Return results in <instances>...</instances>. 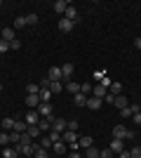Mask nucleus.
<instances>
[{"instance_id":"nucleus-33","label":"nucleus","mask_w":141,"mask_h":158,"mask_svg":"<svg viewBox=\"0 0 141 158\" xmlns=\"http://www.w3.org/2000/svg\"><path fill=\"white\" fill-rule=\"evenodd\" d=\"M80 92L89 97V94H92V83H82V85H80Z\"/></svg>"},{"instance_id":"nucleus-19","label":"nucleus","mask_w":141,"mask_h":158,"mask_svg":"<svg viewBox=\"0 0 141 158\" xmlns=\"http://www.w3.org/2000/svg\"><path fill=\"white\" fill-rule=\"evenodd\" d=\"M115 106H118V109H127V97H125V94H118V97H115V102H113Z\"/></svg>"},{"instance_id":"nucleus-27","label":"nucleus","mask_w":141,"mask_h":158,"mask_svg":"<svg viewBox=\"0 0 141 158\" xmlns=\"http://www.w3.org/2000/svg\"><path fill=\"white\" fill-rule=\"evenodd\" d=\"M28 125L24 123V120H14V132H26Z\"/></svg>"},{"instance_id":"nucleus-8","label":"nucleus","mask_w":141,"mask_h":158,"mask_svg":"<svg viewBox=\"0 0 141 158\" xmlns=\"http://www.w3.org/2000/svg\"><path fill=\"white\" fill-rule=\"evenodd\" d=\"M64 19H68V21H73V24H75V21L80 19V14H78V10H75V7H73V5H68V10H66V14H64Z\"/></svg>"},{"instance_id":"nucleus-16","label":"nucleus","mask_w":141,"mask_h":158,"mask_svg":"<svg viewBox=\"0 0 141 158\" xmlns=\"http://www.w3.org/2000/svg\"><path fill=\"white\" fill-rule=\"evenodd\" d=\"M0 125H2V132H12V130H14V118H10V116H7V118L0 120Z\"/></svg>"},{"instance_id":"nucleus-28","label":"nucleus","mask_w":141,"mask_h":158,"mask_svg":"<svg viewBox=\"0 0 141 158\" xmlns=\"http://www.w3.org/2000/svg\"><path fill=\"white\" fill-rule=\"evenodd\" d=\"M111 94H113V97L122 94V85H120V83H111Z\"/></svg>"},{"instance_id":"nucleus-31","label":"nucleus","mask_w":141,"mask_h":158,"mask_svg":"<svg viewBox=\"0 0 141 158\" xmlns=\"http://www.w3.org/2000/svg\"><path fill=\"white\" fill-rule=\"evenodd\" d=\"M38 144H40L42 149H45V151H49V149H52V139H49V137H42L40 142H38Z\"/></svg>"},{"instance_id":"nucleus-30","label":"nucleus","mask_w":141,"mask_h":158,"mask_svg":"<svg viewBox=\"0 0 141 158\" xmlns=\"http://www.w3.org/2000/svg\"><path fill=\"white\" fill-rule=\"evenodd\" d=\"M10 142H12V144L17 146V144L21 142V132H14V130H12V132H10Z\"/></svg>"},{"instance_id":"nucleus-42","label":"nucleus","mask_w":141,"mask_h":158,"mask_svg":"<svg viewBox=\"0 0 141 158\" xmlns=\"http://www.w3.org/2000/svg\"><path fill=\"white\" fill-rule=\"evenodd\" d=\"M21 47V40H12V43H10V50H19Z\"/></svg>"},{"instance_id":"nucleus-1","label":"nucleus","mask_w":141,"mask_h":158,"mask_svg":"<svg viewBox=\"0 0 141 158\" xmlns=\"http://www.w3.org/2000/svg\"><path fill=\"white\" fill-rule=\"evenodd\" d=\"M24 123H26V125H38V123H40V113H38V109H31V111L26 113Z\"/></svg>"},{"instance_id":"nucleus-35","label":"nucleus","mask_w":141,"mask_h":158,"mask_svg":"<svg viewBox=\"0 0 141 158\" xmlns=\"http://www.w3.org/2000/svg\"><path fill=\"white\" fill-rule=\"evenodd\" d=\"M10 144V132H0V146Z\"/></svg>"},{"instance_id":"nucleus-21","label":"nucleus","mask_w":141,"mask_h":158,"mask_svg":"<svg viewBox=\"0 0 141 158\" xmlns=\"http://www.w3.org/2000/svg\"><path fill=\"white\" fill-rule=\"evenodd\" d=\"M52 151L64 156V153H66V144H64V142H57V144H52Z\"/></svg>"},{"instance_id":"nucleus-39","label":"nucleus","mask_w":141,"mask_h":158,"mask_svg":"<svg viewBox=\"0 0 141 158\" xmlns=\"http://www.w3.org/2000/svg\"><path fill=\"white\" fill-rule=\"evenodd\" d=\"M99 158H113V151H111V149H104V151H99Z\"/></svg>"},{"instance_id":"nucleus-4","label":"nucleus","mask_w":141,"mask_h":158,"mask_svg":"<svg viewBox=\"0 0 141 158\" xmlns=\"http://www.w3.org/2000/svg\"><path fill=\"white\" fill-rule=\"evenodd\" d=\"M78 132H71V130H66V132H61V142H64V144H75V142H78Z\"/></svg>"},{"instance_id":"nucleus-11","label":"nucleus","mask_w":141,"mask_h":158,"mask_svg":"<svg viewBox=\"0 0 141 158\" xmlns=\"http://www.w3.org/2000/svg\"><path fill=\"white\" fill-rule=\"evenodd\" d=\"M101 104H104V99H99V97H87V106L92 109V111H99Z\"/></svg>"},{"instance_id":"nucleus-13","label":"nucleus","mask_w":141,"mask_h":158,"mask_svg":"<svg viewBox=\"0 0 141 158\" xmlns=\"http://www.w3.org/2000/svg\"><path fill=\"white\" fill-rule=\"evenodd\" d=\"M24 102H26L31 109H38V106H40V97H38V94H26V99H24Z\"/></svg>"},{"instance_id":"nucleus-18","label":"nucleus","mask_w":141,"mask_h":158,"mask_svg":"<svg viewBox=\"0 0 141 158\" xmlns=\"http://www.w3.org/2000/svg\"><path fill=\"white\" fill-rule=\"evenodd\" d=\"M2 158H19V153H17L14 146H5L2 149Z\"/></svg>"},{"instance_id":"nucleus-26","label":"nucleus","mask_w":141,"mask_h":158,"mask_svg":"<svg viewBox=\"0 0 141 158\" xmlns=\"http://www.w3.org/2000/svg\"><path fill=\"white\" fill-rule=\"evenodd\" d=\"M92 146V137H80V142H78V149H89Z\"/></svg>"},{"instance_id":"nucleus-45","label":"nucleus","mask_w":141,"mask_h":158,"mask_svg":"<svg viewBox=\"0 0 141 158\" xmlns=\"http://www.w3.org/2000/svg\"><path fill=\"white\" fill-rule=\"evenodd\" d=\"M132 120H134V123H139V125H141V111H139V113H134V116H132Z\"/></svg>"},{"instance_id":"nucleus-17","label":"nucleus","mask_w":141,"mask_h":158,"mask_svg":"<svg viewBox=\"0 0 141 158\" xmlns=\"http://www.w3.org/2000/svg\"><path fill=\"white\" fill-rule=\"evenodd\" d=\"M38 127H40V132H49L52 130V118H40Z\"/></svg>"},{"instance_id":"nucleus-14","label":"nucleus","mask_w":141,"mask_h":158,"mask_svg":"<svg viewBox=\"0 0 141 158\" xmlns=\"http://www.w3.org/2000/svg\"><path fill=\"white\" fill-rule=\"evenodd\" d=\"M0 38H2V40H7V43L17 40V38H14V28H0Z\"/></svg>"},{"instance_id":"nucleus-43","label":"nucleus","mask_w":141,"mask_h":158,"mask_svg":"<svg viewBox=\"0 0 141 158\" xmlns=\"http://www.w3.org/2000/svg\"><path fill=\"white\" fill-rule=\"evenodd\" d=\"M99 85H104V87H106V90H108V87H111V80H108V76H106V78H101V80H99Z\"/></svg>"},{"instance_id":"nucleus-50","label":"nucleus","mask_w":141,"mask_h":158,"mask_svg":"<svg viewBox=\"0 0 141 158\" xmlns=\"http://www.w3.org/2000/svg\"><path fill=\"white\" fill-rule=\"evenodd\" d=\"M21 158H33V156H21Z\"/></svg>"},{"instance_id":"nucleus-2","label":"nucleus","mask_w":141,"mask_h":158,"mask_svg":"<svg viewBox=\"0 0 141 158\" xmlns=\"http://www.w3.org/2000/svg\"><path fill=\"white\" fill-rule=\"evenodd\" d=\"M66 127H68V120L66 118H52V130L54 132H66Z\"/></svg>"},{"instance_id":"nucleus-37","label":"nucleus","mask_w":141,"mask_h":158,"mask_svg":"<svg viewBox=\"0 0 141 158\" xmlns=\"http://www.w3.org/2000/svg\"><path fill=\"white\" fill-rule=\"evenodd\" d=\"M5 52H10V43L0 38V54H5Z\"/></svg>"},{"instance_id":"nucleus-36","label":"nucleus","mask_w":141,"mask_h":158,"mask_svg":"<svg viewBox=\"0 0 141 158\" xmlns=\"http://www.w3.org/2000/svg\"><path fill=\"white\" fill-rule=\"evenodd\" d=\"M26 26V17H17L14 19V28H24Z\"/></svg>"},{"instance_id":"nucleus-41","label":"nucleus","mask_w":141,"mask_h":158,"mask_svg":"<svg viewBox=\"0 0 141 158\" xmlns=\"http://www.w3.org/2000/svg\"><path fill=\"white\" fill-rule=\"evenodd\" d=\"M120 116H122V118H132V111H129V106H127V109H120Z\"/></svg>"},{"instance_id":"nucleus-3","label":"nucleus","mask_w":141,"mask_h":158,"mask_svg":"<svg viewBox=\"0 0 141 158\" xmlns=\"http://www.w3.org/2000/svg\"><path fill=\"white\" fill-rule=\"evenodd\" d=\"M38 113H40V118H52V104L49 102H40Z\"/></svg>"},{"instance_id":"nucleus-44","label":"nucleus","mask_w":141,"mask_h":158,"mask_svg":"<svg viewBox=\"0 0 141 158\" xmlns=\"http://www.w3.org/2000/svg\"><path fill=\"white\" fill-rule=\"evenodd\" d=\"M104 102H108V104H113V102H115V97H113V94H111V92H108L106 97H104Z\"/></svg>"},{"instance_id":"nucleus-6","label":"nucleus","mask_w":141,"mask_h":158,"mask_svg":"<svg viewBox=\"0 0 141 158\" xmlns=\"http://www.w3.org/2000/svg\"><path fill=\"white\" fill-rule=\"evenodd\" d=\"M108 149L113 151V156H118L120 151H125V142H122V139H113V142L108 144Z\"/></svg>"},{"instance_id":"nucleus-5","label":"nucleus","mask_w":141,"mask_h":158,"mask_svg":"<svg viewBox=\"0 0 141 158\" xmlns=\"http://www.w3.org/2000/svg\"><path fill=\"white\" fill-rule=\"evenodd\" d=\"M49 80H54V83H64V76H61V66H52L49 69V76H47Z\"/></svg>"},{"instance_id":"nucleus-23","label":"nucleus","mask_w":141,"mask_h":158,"mask_svg":"<svg viewBox=\"0 0 141 158\" xmlns=\"http://www.w3.org/2000/svg\"><path fill=\"white\" fill-rule=\"evenodd\" d=\"M64 87H66V90H68L71 94H78V92H80V85H78V83H71V80H68V83H66Z\"/></svg>"},{"instance_id":"nucleus-38","label":"nucleus","mask_w":141,"mask_h":158,"mask_svg":"<svg viewBox=\"0 0 141 158\" xmlns=\"http://www.w3.org/2000/svg\"><path fill=\"white\" fill-rule=\"evenodd\" d=\"M129 156H132V158H141V146H134V149H129Z\"/></svg>"},{"instance_id":"nucleus-48","label":"nucleus","mask_w":141,"mask_h":158,"mask_svg":"<svg viewBox=\"0 0 141 158\" xmlns=\"http://www.w3.org/2000/svg\"><path fill=\"white\" fill-rule=\"evenodd\" d=\"M134 47H136V50H141V35H139V38H134Z\"/></svg>"},{"instance_id":"nucleus-32","label":"nucleus","mask_w":141,"mask_h":158,"mask_svg":"<svg viewBox=\"0 0 141 158\" xmlns=\"http://www.w3.org/2000/svg\"><path fill=\"white\" fill-rule=\"evenodd\" d=\"M38 24V14H26V26H35Z\"/></svg>"},{"instance_id":"nucleus-10","label":"nucleus","mask_w":141,"mask_h":158,"mask_svg":"<svg viewBox=\"0 0 141 158\" xmlns=\"http://www.w3.org/2000/svg\"><path fill=\"white\" fill-rule=\"evenodd\" d=\"M73 69H75L73 64H64V66H61V76H64V83H68V80H71V76H73Z\"/></svg>"},{"instance_id":"nucleus-46","label":"nucleus","mask_w":141,"mask_h":158,"mask_svg":"<svg viewBox=\"0 0 141 158\" xmlns=\"http://www.w3.org/2000/svg\"><path fill=\"white\" fill-rule=\"evenodd\" d=\"M118 158H132V156H129V151L125 149V151H120V153H118Z\"/></svg>"},{"instance_id":"nucleus-7","label":"nucleus","mask_w":141,"mask_h":158,"mask_svg":"<svg viewBox=\"0 0 141 158\" xmlns=\"http://www.w3.org/2000/svg\"><path fill=\"white\" fill-rule=\"evenodd\" d=\"M113 139H122V142H125V139H127V127L125 125H115L113 127Z\"/></svg>"},{"instance_id":"nucleus-15","label":"nucleus","mask_w":141,"mask_h":158,"mask_svg":"<svg viewBox=\"0 0 141 158\" xmlns=\"http://www.w3.org/2000/svg\"><path fill=\"white\" fill-rule=\"evenodd\" d=\"M59 31H61V33H71V31H73V21H68V19H64V17H61Z\"/></svg>"},{"instance_id":"nucleus-25","label":"nucleus","mask_w":141,"mask_h":158,"mask_svg":"<svg viewBox=\"0 0 141 158\" xmlns=\"http://www.w3.org/2000/svg\"><path fill=\"white\" fill-rule=\"evenodd\" d=\"M28 135H31V137H33V139H38V137H40V135H42V132H40V127H38V125H28Z\"/></svg>"},{"instance_id":"nucleus-49","label":"nucleus","mask_w":141,"mask_h":158,"mask_svg":"<svg viewBox=\"0 0 141 158\" xmlns=\"http://www.w3.org/2000/svg\"><path fill=\"white\" fill-rule=\"evenodd\" d=\"M71 158H82V156H80V153H73V156H71Z\"/></svg>"},{"instance_id":"nucleus-34","label":"nucleus","mask_w":141,"mask_h":158,"mask_svg":"<svg viewBox=\"0 0 141 158\" xmlns=\"http://www.w3.org/2000/svg\"><path fill=\"white\" fill-rule=\"evenodd\" d=\"M38 97H40V102H49V99H52V92H49V90H40Z\"/></svg>"},{"instance_id":"nucleus-9","label":"nucleus","mask_w":141,"mask_h":158,"mask_svg":"<svg viewBox=\"0 0 141 158\" xmlns=\"http://www.w3.org/2000/svg\"><path fill=\"white\" fill-rule=\"evenodd\" d=\"M68 5H71V2H66V0H57V2L52 5V10H54V12H59V14H66Z\"/></svg>"},{"instance_id":"nucleus-22","label":"nucleus","mask_w":141,"mask_h":158,"mask_svg":"<svg viewBox=\"0 0 141 158\" xmlns=\"http://www.w3.org/2000/svg\"><path fill=\"white\" fill-rule=\"evenodd\" d=\"M26 94H40V85H38V83H28L26 85Z\"/></svg>"},{"instance_id":"nucleus-29","label":"nucleus","mask_w":141,"mask_h":158,"mask_svg":"<svg viewBox=\"0 0 141 158\" xmlns=\"http://www.w3.org/2000/svg\"><path fill=\"white\" fill-rule=\"evenodd\" d=\"M85 158H99V149H94V146L85 149Z\"/></svg>"},{"instance_id":"nucleus-47","label":"nucleus","mask_w":141,"mask_h":158,"mask_svg":"<svg viewBox=\"0 0 141 158\" xmlns=\"http://www.w3.org/2000/svg\"><path fill=\"white\" fill-rule=\"evenodd\" d=\"M94 78L101 80V78H106V73H104V71H96V73H94Z\"/></svg>"},{"instance_id":"nucleus-12","label":"nucleus","mask_w":141,"mask_h":158,"mask_svg":"<svg viewBox=\"0 0 141 158\" xmlns=\"http://www.w3.org/2000/svg\"><path fill=\"white\" fill-rule=\"evenodd\" d=\"M108 94V90L104 85H92V97H99V99H104Z\"/></svg>"},{"instance_id":"nucleus-52","label":"nucleus","mask_w":141,"mask_h":158,"mask_svg":"<svg viewBox=\"0 0 141 158\" xmlns=\"http://www.w3.org/2000/svg\"><path fill=\"white\" fill-rule=\"evenodd\" d=\"M113 158H118V156H113Z\"/></svg>"},{"instance_id":"nucleus-51","label":"nucleus","mask_w":141,"mask_h":158,"mask_svg":"<svg viewBox=\"0 0 141 158\" xmlns=\"http://www.w3.org/2000/svg\"><path fill=\"white\" fill-rule=\"evenodd\" d=\"M0 92H2V83H0Z\"/></svg>"},{"instance_id":"nucleus-24","label":"nucleus","mask_w":141,"mask_h":158,"mask_svg":"<svg viewBox=\"0 0 141 158\" xmlns=\"http://www.w3.org/2000/svg\"><path fill=\"white\" fill-rule=\"evenodd\" d=\"M61 90H64V83H54V80L49 83V92H52V94H59Z\"/></svg>"},{"instance_id":"nucleus-20","label":"nucleus","mask_w":141,"mask_h":158,"mask_svg":"<svg viewBox=\"0 0 141 158\" xmlns=\"http://www.w3.org/2000/svg\"><path fill=\"white\" fill-rule=\"evenodd\" d=\"M73 102H75L78 106H87V94H82V92L73 94Z\"/></svg>"},{"instance_id":"nucleus-40","label":"nucleus","mask_w":141,"mask_h":158,"mask_svg":"<svg viewBox=\"0 0 141 158\" xmlns=\"http://www.w3.org/2000/svg\"><path fill=\"white\" fill-rule=\"evenodd\" d=\"M66 130H71V132H78V120H68V127Z\"/></svg>"}]
</instances>
